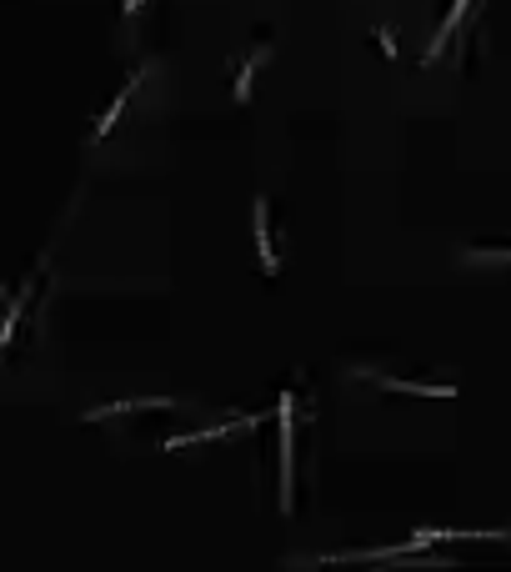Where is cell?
<instances>
[{
    "label": "cell",
    "instance_id": "6da1fadb",
    "mask_svg": "<svg viewBox=\"0 0 511 572\" xmlns=\"http://www.w3.org/2000/svg\"><path fill=\"white\" fill-rule=\"evenodd\" d=\"M291 407L296 402L281 397V412H276L281 417V517L291 512Z\"/></svg>",
    "mask_w": 511,
    "mask_h": 572
},
{
    "label": "cell",
    "instance_id": "7a4b0ae2",
    "mask_svg": "<svg viewBox=\"0 0 511 572\" xmlns=\"http://www.w3.org/2000/svg\"><path fill=\"white\" fill-rule=\"evenodd\" d=\"M251 221H256V246H261V266H266V276H276V271H281V261H276V246H271V221H266V201H256Z\"/></svg>",
    "mask_w": 511,
    "mask_h": 572
},
{
    "label": "cell",
    "instance_id": "3957f363",
    "mask_svg": "<svg viewBox=\"0 0 511 572\" xmlns=\"http://www.w3.org/2000/svg\"><path fill=\"white\" fill-rule=\"evenodd\" d=\"M386 392H411V397H456V387H426V382H396V377H371Z\"/></svg>",
    "mask_w": 511,
    "mask_h": 572
},
{
    "label": "cell",
    "instance_id": "277c9868",
    "mask_svg": "<svg viewBox=\"0 0 511 572\" xmlns=\"http://www.w3.org/2000/svg\"><path fill=\"white\" fill-rule=\"evenodd\" d=\"M141 407H176L171 397H136V402H116V407H96L86 422H101V417H126V412H141Z\"/></svg>",
    "mask_w": 511,
    "mask_h": 572
},
{
    "label": "cell",
    "instance_id": "5b68a950",
    "mask_svg": "<svg viewBox=\"0 0 511 572\" xmlns=\"http://www.w3.org/2000/svg\"><path fill=\"white\" fill-rule=\"evenodd\" d=\"M466 6H471V0H451V11H446V21H441V36H436V46L426 51V66H431V61L441 56V46H446V41L456 36V26H461V16H466Z\"/></svg>",
    "mask_w": 511,
    "mask_h": 572
},
{
    "label": "cell",
    "instance_id": "8992f818",
    "mask_svg": "<svg viewBox=\"0 0 511 572\" xmlns=\"http://www.w3.org/2000/svg\"><path fill=\"white\" fill-rule=\"evenodd\" d=\"M131 86H136V81H131ZM131 86H126V91H121V96L111 101V111L101 116V126H96V141H106V136H111V126H116V121L126 116V96H131Z\"/></svg>",
    "mask_w": 511,
    "mask_h": 572
},
{
    "label": "cell",
    "instance_id": "52a82bcc",
    "mask_svg": "<svg viewBox=\"0 0 511 572\" xmlns=\"http://www.w3.org/2000/svg\"><path fill=\"white\" fill-rule=\"evenodd\" d=\"M266 56H271V46H261V51H256V56H251V61L241 66V76H236V101H246V96H251V71H256V66L266 61Z\"/></svg>",
    "mask_w": 511,
    "mask_h": 572
},
{
    "label": "cell",
    "instance_id": "ba28073f",
    "mask_svg": "<svg viewBox=\"0 0 511 572\" xmlns=\"http://www.w3.org/2000/svg\"><path fill=\"white\" fill-rule=\"evenodd\" d=\"M471 261H511V251H501V246H491V251H466Z\"/></svg>",
    "mask_w": 511,
    "mask_h": 572
}]
</instances>
